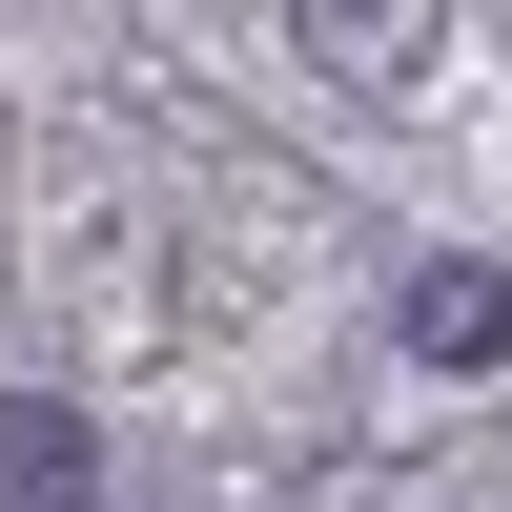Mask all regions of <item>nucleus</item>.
Masks as SVG:
<instances>
[{
	"label": "nucleus",
	"instance_id": "2",
	"mask_svg": "<svg viewBox=\"0 0 512 512\" xmlns=\"http://www.w3.org/2000/svg\"><path fill=\"white\" fill-rule=\"evenodd\" d=\"M410 349L431 369H512V267H410Z\"/></svg>",
	"mask_w": 512,
	"mask_h": 512
},
{
	"label": "nucleus",
	"instance_id": "1",
	"mask_svg": "<svg viewBox=\"0 0 512 512\" xmlns=\"http://www.w3.org/2000/svg\"><path fill=\"white\" fill-rule=\"evenodd\" d=\"M0 512H103V431H82V410H0Z\"/></svg>",
	"mask_w": 512,
	"mask_h": 512
}]
</instances>
